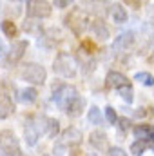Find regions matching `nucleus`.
I'll return each mask as SVG.
<instances>
[{
	"instance_id": "nucleus-1",
	"label": "nucleus",
	"mask_w": 154,
	"mask_h": 156,
	"mask_svg": "<svg viewBox=\"0 0 154 156\" xmlns=\"http://www.w3.org/2000/svg\"><path fill=\"white\" fill-rule=\"evenodd\" d=\"M47 131V118L45 116H31L26 122V129H24V138L27 147H35L38 144L40 134H45Z\"/></svg>"
},
{
	"instance_id": "nucleus-2",
	"label": "nucleus",
	"mask_w": 154,
	"mask_h": 156,
	"mask_svg": "<svg viewBox=\"0 0 154 156\" xmlns=\"http://www.w3.org/2000/svg\"><path fill=\"white\" fill-rule=\"evenodd\" d=\"M76 60L69 53H58L53 62V71L62 78H75L76 76Z\"/></svg>"
},
{
	"instance_id": "nucleus-3",
	"label": "nucleus",
	"mask_w": 154,
	"mask_h": 156,
	"mask_svg": "<svg viewBox=\"0 0 154 156\" xmlns=\"http://www.w3.org/2000/svg\"><path fill=\"white\" fill-rule=\"evenodd\" d=\"M76 94H78L76 87H73V85H69V83H58V85L53 87V102H54L56 107H60L62 111L67 109L69 102H71Z\"/></svg>"
},
{
	"instance_id": "nucleus-4",
	"label": "nucleus",
	"mask_w": 154,
	"mask_h": 156,
	"mask_svg": "<svg viewBox=\"0 0 154 156\" xmlns=\"http://www.w3.org/2000/svg\"><path fill=\"white\" fill-rule=\"evenodd\" d=\"M20 78H22L24 82L33 83V85H42V83L45 82V78H47V71H45L44 66L31 62V64L24 66V69L20 71Z\"/></svg>"
},
{
	"instance_id": "nucleus-5",
	"label": "nucleus",
	"mask_w": 154,
	"mask_h": 156,
	"mask_svg": "<svg viewBox=\"0 0 154 156\" xmlns=\"http://www.w3.org/2000/svg\"><path fill=\"white\" fill-rule=\"evenodd\" d=\"M26 13L27 16L31 18H49L53 9H51V4L47 0H27L26 2Z\"/></svg>"
},
{
	"instance_id": "nucleus-6",
	"label": "nucleus",
	"mask_w": 154,
	"mask_h": 156,
	"mask_svg": "<svg viewBox=\"0 0 154 156\" xmlns=\"http://www.w3.org/2000/svg\"><path fill=\"white\" fill-rule=\"evenodd\" d=\"M0 151L2 154H9V156H20V144L18 138L15 136V133L11 131H2L0 133Z\"/></svg>"
},
{
	"instance_id": "nucleus-7",
	"label": "nucleus",
	"mask_w": 154,
	"mask_h": 156,
	"mask_svg": "<svg viewBox=\"0 0 154 156\" xmlns=\"http://www.w3.org/2000/svg\"><path fill=\"white\" fill-rule=\"evenodd\" d=\"M65 26L69 29H73L76 35H82L87 27V15L82 11V9H73L67 16H65Z\"/></svg>"
},
{
	"instance_id": "nucleus-8",
	"label": "nucleus",
	"mask_w": 154,
	"mask_h": 156,
	"mask_svg": "<svg viewBox=\"0 0 154 156\" xmlns=\"http://www.w3.org/2000/svg\"><path fill=\"white\" fill-rule=\"evenodd\" d=\"M136 42V35L134 31H125V33H120L113 42V49L116 51H129Z\"/></svg>"
},
{
	"instance_id": "nucleus-9",
	"label": "nucleus",
	"mask_w": 154,
	"mask_h": 156,
	"mask_svg": "<svg viewBox=\"0 0 154 156\" xmlns=\"http://www.w3.org/2000/svg\"><path fill=\"white\" fill-rule=\"evenodd\" d=\"M78 60H80V66H82L83 75H91V73L96 69V58H94L89 51H85L83 47L78 49Z\"/></svg>"
},
{
	"instance_id": "nucleus-10",
	"label": "nucleus",
	"mask_w": 154,
	"mask_h": 156,
	"mask_svg": "<svg viewBox=\"0 0 154 156\" xmlns=\"http://www.w3.org/2000/svg\"><path fill=\"white\" fill-rule=\"evenodd\" d=\"M26 49H27V40H13L11 51L5 55V56H7V62H9V64H16V62L24 56Z\"/></svg>"
},
{
	"instance_id": "nucleus-11",
	"label": "nucleus",
	"mask_w": 154,
	"mask_h": 156,
	"mask_svg": "<svg viewBox=\"0 0 154 156\" xmlns=\"http://www.w3.org/2000/svg\"><path fill=\"white\" fill-rule=\"evenodd\" d=\"M82 140H83V134H82V131L76 129V127H67L64 133H62V144L65 145V147H73V145H80L82 144Z\"/></svg>"
},
{
	"instance_id": "nucleus-12",
	"label": "nucleus",
	"mask_w": 154,
	"mask_h": 156,
	"mask_svg": "<svg viewBox=\"0 0 154 156\" xmlns=\"http://www.w3.org/2000/svg\"><path fill=\"white\" fill-rule=\"evenodd\" d=\"M91 33L98 40H102V42L109 40V37H111V31H109V27L105 26V22L102 18H94L91 22Z\"/></svg>"
},
{
	"instance_id": "nucleus-13",
	"label": "nucleus",
	"mask_w": 154,
	"mask_h": 156,
	"mask_svg": "<svg viewBox=\"0 0 154 156\" xmlns=\"http://www.w3.org/2000/svg\"><path fill=\"white\" fill-rule=\"evenodd\" d=\"M125 83H129V78L123 73H120V71H109L107 76H105V85L109 89H118V87H121Z\"/></svg>"
},
{
	"instance_id": "nucleus-14",
	"label": "nucleus",
	"mask_w": 154,
	"mask_h": 156,
	"mask_svg": "<svg viewBox=\"0 0 154 156\" xmlns=\"http://www.w3.org/2000/svg\"><path fill=\"white\" fill-rule=\"evenodd\" d=\"M15 113V104L7 93H0V120H5Z\"/></svg>"
},
{
	"instance_id": "nucleus-15",
	"label": "nucleus",
	"mask_w": 154,
	"mask_h": 156,
	"mask_svg": "<svg viewBox=\"0 0 154 156\" xmlns=\"http://www.w3.org/2000/svg\"><path fill=\"white\" fill-rule=\"evenodd\" d=\"M16 100L20 104H35L38 100V91L35 87H24V89H18L16 91Z\"/></svg>"
},
{
	"instance_id": "nucleus-16",
	"label": "nucleus",
	"mask_w": 154,
	"mask_h": 156,
	"mask_svg": "<svg viewBox=\"0 0 154 156\" xmlns=\"http://www.w3.org/2000/svg\"><path fill=\"white\" fill-rule=\"evenodd\" d=\"M89 144L96 151H107V134L103 131H93L89 134Z\"/></svg>"
},
{
	"instance_id": "nucleus-17",
	"label": "nucleus",
	"mask_w": 154,
	"mask_h": 156,
	"mask_svg": "<svg viewBox=\"0 0 154 156\" xmlns=\"http://www.w3.org/2000/svg\"><path fill=\"white\" fill-rule=\"evenodd\" d=\"M132 134H134L136 140L151 142V140H154V125H147V123L136 125V127L132 129Z\"/></svg>"
},
{
	"instance_id": "nucleus-18",
	"label": "nucleus",
	"mask_w": 154,
	"mask_h": 156,
	"mask_svg": "<svg viewBox=\"0 0 154 156\" xmlns=\"http://www.w3.org/2000/svg\"><path fill=\"white\" fill-rule=\"evenodd\" d=\"M83 109H85V98H83V96H80V94H76V96L69 102V105H67L65 113H67L69 116L76 118V116H80V115L83 113Z\"/></svg>"
},
{
	"instance_id": "nucleus-19",
	"label": "nucleus",
	"mask_w": 154,
	"mask_h": 156,
	"mask_svg": "<svg viewBox=\"0 0 154 156\" xmlns=\"http://www.w3.org/2000/svg\"><path fill=\"white\" fill-rule=\"evenodd\" d=\"M111 16L116 24H125L127 22V9L121 4H113L111 5Z\"/></svg>"
},
{
	"instance_id": "nucleus-20",
	"label": "nucleus",
	"mask_w": 154,
	"mask_h": 156,
	"mask_svg": "<svg viewBox=\"0 0 154 156\" xmlns=\"http://www.w3.org/2000/svg\"><path fill=\"white\" fill-rule=\"evenodd\" d=\"M22 29L26 31V33H29V35H37L42 31V22H40L38 18H26V22H24V26H22Z\"/></svg>"
},
{
	"instance_id": "nucleus-21",
	"label": "nucleus",
	"mask_w": 154,
	"mask_h": 156,
	"mask_svg": "<svg viewBox=\"0 0 154 156\" xmlns=\"http://www.w3.org/2000/svg\"><path fill=\"white\" fill-rule=\"evenodd\" d=\"M116 91H118V94L121 96V100H123V102L132 104V100H134V91H132V85H131V83H125V85L118 87Z\"/></svg>"
},
{
	"instance_id": "nucleus-22",
	"label": "nucleus",
	"mask_w": 154,
	"mask_h": 156,
	"mask_svg": "<svg viewBox=\"0 0 154 156\" xmlns=\"http://www.w3.org/2000/svg\"><path fill=\"white\" fill-rule=\"evenodd\" d=\"M58 133H60V122L54 120V118H47V131H45V134L49 138H56Z\"/></svg>"
},
{
	"instance_id": "nucleus-23",
	"label": "nucleus",
	"mask_w": 154,
	"mask_h": 156,
	"mask_svg": "<svg viewBox=\"0 0 154 156\" xmlns=\"http://www.w3.org/2000/svg\"><path fill=\"white\" fill-rule=\"evenodd\" d=\"M87 120H89L93 125H102L103 118H102V113H100V109H98L96 105H93V107L89 109V113H87Z\"/></svg>"
},
{
	"instance_id": "nucleus-24",
	"label": "nucleus",
	"mask_w": 154,
	"mask_h": 156,
	"mask_svg": "<svg viewBox=\"0 0 154 156\" xmlns=\"http://www.w3.org/2000/svg\"><path fill=\"white\" fill-rule=\"evenodd\" d=\"M134 80H136V82H140L142 85H147V87H152V85H154V76L151 75V73H147V71L136 73V75H134Z\"/></svg>"
},
{
	"instance_id": "nucleus-25",
	"label": "nucleus",
	"mask_w": 154,
	"mask_h": 156,
	"mask_svg": "<svg viewBox=\"0 0 154 156\" xmlns=\"http://www.w3.org/2000/svg\"><path fill=\"white\" fill-rule=\"evenodd\" d=\"M0 27H2V31H4V35L7 37V38H15L16 37V27H15V24L11 22V20H4L2 24H0Z\"/></svg>"
},
{
	"instance_id": "nucleus-26",
	"label": "nucleus",
	"mask_w": 154,
	"mask_h": 156,
	"mask_svg": "<svg viewBox=\"0 0 154 156\" xmlns=\"http://www.w3.org/2000/svg\"><path fill=\"white\" fill-rule=\"evenodd\" d=\"M145 151H147V142H143V140H136V142H132V145H131V154L143 156Z\"/></svg>"
},
{
	"instance_id": "nucleus-27",
	"label": "nucleus",
	"mask_w": 154,
	"mask_h": 156,
	"mask_svg": "<svg viewBox=\"0 0 154 156\" xmlns=\"http://www.w3.org/2000/svg\"><path fill=\"white\" fill-rule=\"evenodd\" d=\"M105 120L111 123V125H116V120H118V115H116V111H114V107H111V105H107L105 107Z\"/></svg>"
},
{
	"instance_id": "nucleus-28",
	"label": "nucleus",
	"mask_w": 154,
	"mask_h": 156,
	"mask_svg": "<svg viewBox=\"0 0 154 156\" xmlns=\"http://www.w3.org/2000/svg\"><path fill=\"white\" fill-rule=\"evenodd\" d=\"M116 123H118V129H120V133H127L129 129H131V122H129V118H118L116 120Z\"/></svg>"
},
{
	"instance_id": "nucleus-29",
	"label": "nucleus",
	"mask_w": 154,
	"mask_h": 156,
	"mask_svg": "<svg viewBox=\"0 0 154 156\" xmlns=\"http://www.w3.org/2000/svg\"><path fill=\"white\" fill-rule=\"evenodd\" d=\"M65 145L62 144V142H58V144H54V147H53V153H54V156H64L65 154Z\"/></svg>"
},
{
	"instance_id": "nucleus-30",
	"label": "nucleus",
	"mask_w": 154,
	"mask_h": 156,
	"mask_svg": "<svg viewBox=\"0 0 154 156\" xmlns=\"http://www.w3.org/2000/svg\"><path fill=\"white\" fill-rule=\"evenodd\" d=\"M107 153H109V156H127V153L121 147H111V149H107Z\"/></svg>"
},
{
	"instance_id": "nucleus-31",
	"label": "nucleus",
	"mask_w": 154,
	"mask_h": 156,
	"mask_svg": "<svg viewBox=\"0 0 154 156\" xmlns=\"http://www.w3.org/2000/svg\"><path fill=\"white\" fill-rule=\"evenodd\" d=\"M73 2H75V0H54V5H56L58 9H65V7H69Z\"/></svg>"
},
{
	"instance_id": "nucleus-32",
	"label": "nucleus",
	"mask_w": 154,
	"mask_h": 156,
	"mask_svg": "<svg viewBox=\"0 0 154 156\" xmlns=\"http://www.w3.org/2000/svg\"><path fill=\"white\" fill-rule=\"evenodd\" d=\"M145 31H147V37H149V40H151V44H152V47H154V24L147 26Z\"/></svg>"
},
{
	"instance_id": "nucleus-33",
	"label": "nucleus",
	"mask_w": 154,
	"mask_h": 156,
	"mask_svg": "<svg viewBox=\"0 0 154 156\" xmlns=\"http://www.w3.org/2000/svg\"><path fill=\"white\" fill-rule=\"evenodd\" d=\"M7 55V47H5V44H4V40L0 38V58H4Z\"/></svg>"
},
{
	"instance_id": "nucleus-34",
	"label": "nucleus",
	"mask_w": 154,
	"mask_h": 156,
	"mask_svg": "<svg viewBox=\"0 0 154 156\" xmlns=\"http://www.w3.org/2000/svg\"><path fill=\"white\" fill-rule=\"evenodd\" d=\"M134 2H136V5H142V4H147L149 0H134Z\"/></svg>"
},
{
	"instance_id": "nucleus-35",
	"label": "nucleus",
	"mask_w": 154,
	"mask_h": 156,
	"mask_svg": "<svg viewBox=\"0 0 154 156\" xmlns=\"http://www.w3.org/2000/svg\"><path fill=\"white\" fill-rule=\"evenodd\" d=\"M151 147H152V151H154V140H151Z\"/></svg>"
},
{
	"instance_id": "nucleus-36",
	"label": "nucleus",
	"mask_w": 154,
	"mask_h": 156,
	"mask_svg": "<svg viewBox=\"0 0 154 156\" xmlns=\"http://www.w3.org/2000/svg\"><path fill=\"white\" fill-rule=\"evenodd\" d=\"M85 156H98V154H85Z\"/></svg>"
},
{
	"instance_id": "nucleus-37",
	"label": "nucleus",
	"mask_w": 154,
	"mask_h": 156,
	"mask_svg": "<svg viewBox=\"0 0 154 156\" xmlns=\"http://www.w3.org/2000/svg\"><path fill=\"white\" fill-rule=\"evenodd\" d=\"M2 156H9V154H2Z\"/></svg>"
},
{
	"instance_id": "nucleus-38",
	"label": "nucleus",
	"mask_w": 154,
	"mask_h": 156,
	"mask_svg": "<svg viewBox=\"0 0 154 156\" xmlns=\"http://www.w3.org/2000/svg\"><path fill=\"white\" fill-rule=\"evenodd\" d=\"M42 156H47V154H42Z\"/></svg>"
}]
</instances>
